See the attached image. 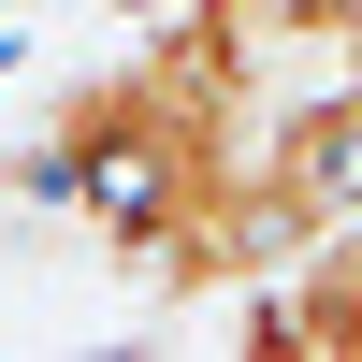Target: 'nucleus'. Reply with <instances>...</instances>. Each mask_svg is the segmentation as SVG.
<instances>
[]
</instances>
